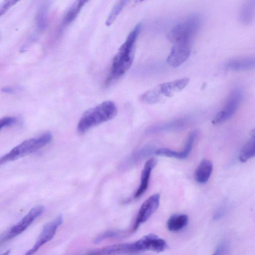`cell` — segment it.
Returning <instances> with one entry per match:
<instances>
[{"mask_svg":"<svg viewBox=\"0 0 255 255\" xmlns=\"http://www.w3.org/2000/svg\"><path fill=\"white\" fill-rule=\"evenodd\" d=\"M141 27L140 23L134 27L113 59L110 76L107 80L108 82L124 75L132 66L134 60L136 43Z\"/></svg>","mask_w":255,"mask_h":255,"instance_id":"cell-1","label":"cell"},{"mask_svg":"<svg viewBox=\"0 0 255 255\" xmlns=\"http://www.w3.org/2000/svg\"><path fill=\"white\" fill-rule=\"evenodd\" d=\"M118 109L115 103L106 101L83 113L77 128V132L83 135L91 128L114 118Z\"/></svg>","mask_w":255,"mask_h":255,"instance_id":"cell-2","label":"cell"},{"mask_svg":"<svg viewBox=\"0 0 255 255\" xmlns=\"http://www.w3.org/2000/svg\"><path fill=\"white\" fill-rule=\"evenodd\" d=\"M200 16L193 15L176 25L168 35V39L174 45L190 47L194 37L202 25Z\"/></svg>","mask_w":255,"mask_h":255,"instance_id":"cell-3","label":"cell"},{"mask_svg":"<svg viewBox=\"0 0 255 255\" xmlns=\"http://www.w3.org/2000/svg\"><path fill=\"white\" fill-rule=\"evenodd\" d=\"M52 139V135L46 133L39 137L25 140L2 157L0 159V164L2 165L35 152L49 144Z\"/></svg>","mask_w":255,"mask_h":255,"instance_id":"cell-4","label":"cell"},{"mask_svg":"<svg viewBox=\"0 0 255 255\" xmlns=\"http://www.w3.org/2000/svg\"><path fill=\"white\" fill-rule=\"evenodd\" d=\"M243 98L241 88H235L231 93L222 109L217 113L212 121L215 125L220 124L230 119L236 112Z\"/></svg>","mask_w":255,"mask_h":255,"instance_id":"cell-5","label":"cell"},{"mask_svg":"<svg viewBox=\"0 0 255 255\" xmlns=\"http://www.w3.org/2000/svg\"><path fill=\"white\" fill-rule=\"evenodd\" d=\"M45 210V208L38 206L33 208L20 222L14 226L1 239V242L12 239L24 232Z\"/></svg>","mask_w":255,"mask_h":255,"instance_id":"cell-6","label":"cell"},{"mask_svg":"<svg viewBox=\"0 0 255 255\" xmlns=\"http://www.w3.org/2000/svg\"><path fill=\"white\" fill-rule=\"evenodd\" d=\"M160 202V195L155 194L149 197L140 207L132 232H136L139 226L146 222L158 209Z\"/></svg>","mask_w":255,"mask_h":255,"instance_id":"cell-7","label":"cell"},{"mask_svg":"<svg viewBox=\"0 0 255 255\" xmlns=\"http://www.w3.org/2000/svg\"><path fill=\"white\" fill-rule=\"evenodd\" d=\"M63 222V217L62 215H59L53 221L46 224L44 227L42 232L33 248L27 251L25 255H33L42 246L50 241Z\"/></svg>","mask_w":255,"mask_h":255,"instance_id":"cell-8","label":"cell"},{"mask_svg":"<svg viewBox=\"0 0 255 255\" xmlns=\"http://www.w3.org/2000/svg\"><path fill=\"white\" fill-rule=\"evenodd\" d=\"M139 252L138 245L137 242H135L132 243L113 245L95 249L91 251L86 255H121Z\"/></svg>","mask_w":255,"mask_h":255,"instance_id":"cell-9","label":"cell"},{"mask_svg":"<svg viewBox=\"0 0 255 255\" xmlns=\"http://www.w3.org/2000/svg\"><path fill=\"white\" fill-rule=\"evenodd\" d=\"M189 82L188 78H184L161 84L157 88L162 97H171L185 89Z\"/></svg>","mask_w":255,"mask_h":255,"instance_id":"cell-10","label":"cell"},{"mask_svg":"<svg viewBox=\"0 0 255 255\" xmlns=\"http://www.w3.org/2000/svg\"><path fill=\"white\" fill-rule=\"evenodd\" d=\"M191 47L173 46L168 56L167 64L173 68H177L185 63L189 57Z\"/></svg>","mask_w":255,"mask_h":255,"instance_id":"cell-11","label":"cell"},{"mask_svg":"<svg viewBox=\"0 0 255 255\" xmlns=\"http://www.w3.org/2000/svg\"><path fill=\"white\" fill-rule=\"evenodd\" d=\"M195 136L196 133L194 132L190 134L188 137L185 149L182 151L177 152L166 148H161L156 151V155L180 160L185 159L188 157L192 150Z\"/></svg>","mask_w":255,"mask_h":255,"instance_id":"cell-12","label":"cell"},{"mask_svg":"<svg viewBox=\"0 0 255 255\" xmlns=\"http://www.w3.org/2000/svg\"><path fill=\"white\" fill-rule=\"evenodd\" d=\"M157 163L155 158H151L145 163L142 172H141L140 183L139 187L136 191L134 198H139L146 191L149 183V180L153 169Z\"/></svg>","mask_w":255,"mask_h":255,"instance_id":"cell-13","label":"cell"},{"mask_svg":"<svg viewBox=\"0 0 255 255\" xmlns=\"http://www.w3.org/2000/svg\"><path fill=\"white\" fill-rule=\"evenodd\" d=\"M224 68L230 71H243L255 69V56L236 59L227 62Z\"/></svg>","mask_w":255,"mask_h":255,"instance_id":"cell-14","label":"cell"},{"mask_svg":"<svg viewBox=\"0 0 255 255\" xmlns=\"http://www.w3.org/2000/svg\"><path fill=\"white\" fill-rule=\"evenodd\" d=\"M144 251H152L157 253L165 250L167 245L166 242L155 234H149L140 239Z\"/></svg>","mask_w":255,"mask_h":255,"instance_id":"cell-15","label":"cell"},{"mask_svg":"<svg viewBox=\"0 0 255 255\" xmlns=\"http://www.w3.org/2000/svg\"><path fill=\"white\" fill-rule=\"evenodd\" d=\"M213 169L212 162L208 160L201 162L196 168L194 173V179L196 182L201 184H204L209 180Z\"/></svg>","mask_w":255,"mask_h":255,"instance_id":"cell-16","label":"cell"},{"mask_svg":"<svg viewBox=\"0 0 255 255\" xmlns=\"http://www.w3.org/2000/svg\"><path fill=\"white\" fill-rule=\"evenodd\" d=\"M255 17V1L246 2L241 7L239 14L241 22L245 24L251 23Z\"/></svg>","mask_w":255,"mask_h":255,"instance_id":"cell-17","label":"cell"},{"mask_svg":"<svg viewBox=\"0 0 255 255\" xmlns=\"http://www.w3.org/2000/svg\"><path fill=\"white\" fill-rule=\"evenodd\" d=\"M188 217L185 214H175L170 217L167 222V228L172 232H179L187 224Z\"/></svg>","mask_w":255,"mask_h":255,"instance_id":"cell-18","label":"cell"},{"mask_svg":"<svg viewBox=\"0 0 255 255\" xmlns=\"http://www.w3.org/2000/svg\"><path fill=\"white\" fill-rule=\"evenodd\" d=\"M85 0L75 1L69 9L63 20V24L68 25L72 23L79 14L82 7L88 3Z\"/></svg>","mask_w":255,"mask_h":255,"instance_id":"cell-19","label":"cell"},{"mask_svg":"<svg viewBox=\"0 0 255 255\" xmlns=\"http://www.w3.org/2000/svg\"><path fill=\"white\" fill-rule=\"evenodd\" d=\"M49 4H43L39 9L36 15V23L40 31H45L48 24Z\"/></svg>","mask_w":255,"mask_h":255,"instance_id":"cell-20","label":"cell"},{"mask_svg":"<svg viewBox=\"0 0 255 255\" xmlns=\"http://www.w3.org/2000/svg\"><path fill=\"white\" fill-rule=\"evenodd\" d=\"M186 122L183 119L178 120L173 122H170L165 124H162L154 126L149 130V133H157L163 131L173 130L181 128L186 125Z\"/></svg>","mask_w":255,"mask_h":255,"instance_id":"cell-21","label":"cell"},{"mask_svg":"<svg viewBox=\"0 0 255 255\" xmlns=\"http://www.w3.org/2000/svg\"><path fill=\"white\" fill-rule=\"evenodd\" d=\"M254 157H255V137H252L242 149L239 155V160L241 162H245Z\"/></svg>","mask_w":255,"mask_h":255,"instance_id":"cell-22","label":"cell"},{"mask_svg":"<svg viewBox=\"0 0 255 255\" xmlns=\"http://www.w3.org/2000/svg\"><path fill=\"white\" fill-rule=\"evenodd\" d=\"M162 97L156 87L147 92L140 97V101L147 104H154L159 102Z\"/></svg>","mask_w":255,"mask_h":255,"instance_id":"cell-23","label":"cell"},{"mask_svg":"<svg viewBox=\"0 0 255 255\" xmlns=\"http://www.w3.org/2000/svg\"><path fill=\"white\" fill-rule=\"evenodd\" d=\"M128 3V1H120L113 7L106 20V25L107 26H110L115 22L118 15Z\"/></svg>","mask_w":255,"mask_h":255,"instance_id":"cell-24","label":"cell"},{"mask_svg":"<svg viewBox=\"0 0 255 255\" xmlns=\"http://www.w3.org/2000/svg\"><path fill=\"white\" fill-rule=\"evenodd\" d=\"M121 232L119 231H109L104 232L97 237H96L93 241L95 244H98L102 241L111 238H115L120 236Z\"/></svg>","mask_w":255,"mask_h":255,"instance_id":"cell-25","label":"cell"},{"mask_svg":"<svg viewBox=\"0 0 255 255\" xmlns=\"http://www.w3.org/2000/svg\"><path fill=\"white\" fill-rule=\"evenodd\" d=\"M18 120L16 117H5L0 120V129L10 127L17 124Z\"/></svg>","mask_w":255,"mask_h":255,"instance_id":"cell-26","label":"cell"},{"mask_svg":"<svg viewBox=\"0 0 255 255\" xmlns=\"http://www.w3.org/2000/svg\"><path fill=\"white\" fill-rule=\"evenodd\" d=\"M18 1H12V0H9V1H4L0 7V15L1 16L5 14L11 7L15 5Z\"/></svg>","mask_w":255,"mask_h":255,"instance_id":"cell-27","label":"cell"},{"mask_svg":"<svg viewBox=\"0 0 255 255\" xmlns=\"http://www.w3.org/2000/svg\"><path fill=\"white\" fill-rule=\"evenodd\" d=\"M227 245L226 243H221L217 247L212 255H223L226 251Z\"/></svg>","mask_w":255,"mask_h":255,"instance_id":"cell-28","label":"cell"},{"mask_svg":"<svg viewBox=\"0 0 255 255\" xmlns=\"http://www.w3.org/2000/svg\"><path fill=\"white\" fill-rule=\"evenodd\" d=\"M226 208L225 206H222L215 213L213 218L215 220L221 219L226 213Z\"/></svg>","mask_w":255,"mask_h":255,"instance_id":"cell-29","label":"cell"},{"mask_svg":"<svg viewBox=\"0 0 255 255\" xmlns=\"http://www.w3.org/2000/svg\"><path fill=\"white\" fill-rule=\"evenodd\" d=\"M2 92L4 93L13 94L15 93V90L13 88H4L2 89Z\"/></svg>","mask_w":255,"mask_h":255,"instance_id":"cell-30","label":"cell"},{"mask_svg":"<svg viewBox=\"0 0 255 255\" xmlns=\"http://www.w3.org/2000/svg\"><path fill=\"white\" fill-rule=\"evenodd\" d=\"M251 135L252 137H255V128L251 131Z\"/></svg>","mask_w":255,"mask_h":255,"instance_id":"cell-31","label":"cell"},{"mask_svg":"<svg viewBox=\"0 0 255 255\" xmlns=\"http://www.w3.org/2000/svg\"><path fill=\"white\" fill-rule=\"evenodd\" d=\"M10 253H11V251L9 250L7 251L5 253H3L1 255H9Z\"/></svg>","mask_w":255,"mask_h":255,"instance_id":"cell-32","label":"cell"}]
</instances>
